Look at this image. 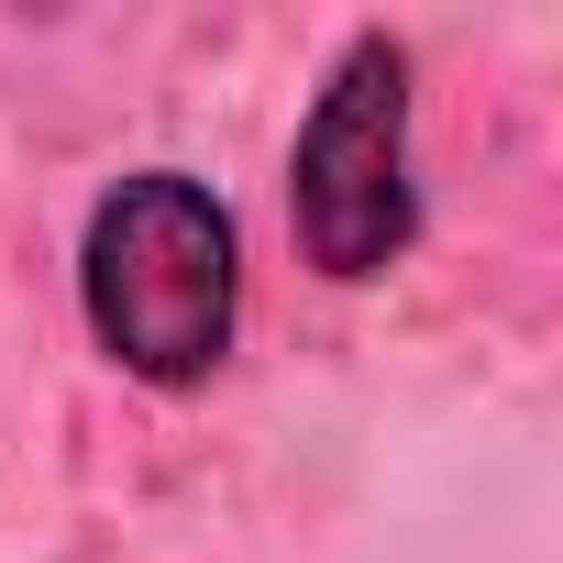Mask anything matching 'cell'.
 <instances>
[{"mask_svg": "<svg viewBox=\"0 0 563 563\" xmlns=\"http://www.w3.org/2000/svg\"><path fill=\"white\" fill-rule=\"evenodd\" d=\"M78 310H89V343L144 387L221 376L243 332L232 199L188 166H122L78 221Z\"/></svg>", "mask_w": 563, "mask_h": 563, "instance_id": "1", "label": "cell"}, {"mask_svg": "<svg viewBox=\"0 0 563 563\" xmlns=\"http://www.w3.org/2000/svg\"><path fill=\"white\" fill-rule=\"evenodd\" d=\"M288 232L332 288H365L420 243V177H409V45L365 23L332 78L299 111L288 144Z\"/></svg>", "mask_w": 563, "mask_h": 563, "instance_id": "2", "label": "cell"}]
</instances>
